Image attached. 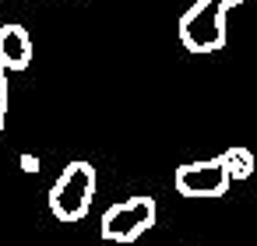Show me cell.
<instances>
[{
    "mask_svg": "<svg viewBox=\"0 0 257 246\" xmlns=\"http://www.w3.org/2000/svg\"><path fill=\"white\" fill-rule=\"evenodd\" d=\"M176 193L180 197H194V200H211L222 197L229 190V176L222 169L218 158H201V162H183L173 176Z\"/></svg>",
    "mask_w": 257,
    "mask_h": 246,
    "instance_id": "obj_4",
    "label": "cell"
},
{
    "mask_svg": "<svg viewBox=\"0 0 257 246\" xmlns=\"http://www.w3.org/2000/svg\"><path fill=\"white\" fill-rule=\"evenodd\" d=\"M218 162H222L229 183H232V179H250V176H253V165H257L246 148H225V151L218 155Z\"/></svg>",
    "mask_w": 257,
    "mask_h": 246,
    "instance_id": "obj_6",
    "label": "cell"
},
{
    "mask_svg": "<svg viewBox=\"0 0 257 246\" xmlns=\"http://www.w3.org/2000/svg\"><path fill=\"white\" fill-rule=\"evenodd\" d=\"M4 116H8V71L0 67V134H4Z\"/></svg>",
    "mask_w": 257,
    "mask_h": 246,
    "instance_id": "obj_7",
    "label": "cell"
},
{
    "mask_svg": "<svg viewBox=\"0 0 257 246\" xmlns=\"http://www.w3.org/2000/svg\"><path fill=\"white\" fill-rule=\"evenodd\" d=\"M95 197V169L92 162H67L57 183L50 186V211L57 221H81Z\"/></svg>",
    "mask_w": 257,
    "mask_h": 246,
    "instance_id": "obj_2",
    "label": "cell"
},
{
    "mask_svg": "<svg viewBox=\"0 0 257 246\" xmlns=\"http://www.w3.org/2000/svg\"><path fill=\"white\" fill-rule=\"evenodd\" d=\"M243 0H197L180 18V43L190 53H218L225 46V15Z\"/></svg>",
    "mask_w": 257,
    "mask_h": 246,
    "instance_id": "obj_1",
    "label": "cell"
},
{
    "mask_svg": "<svg viewBox=\"0 0 257 246\" xmlns=\"http://www.w3.org/2000/svg\"><path fill=\"white\" fill-rule=\"evenodd\" d=\"M32 64V39L22 25H0V67L25 71Z\"/></svg>",
    "mask_w": 257,
    "mask_h": 246,
    "instance_id": "obj_5",
    "label": "cell"
},
{
    "mask_svg": "<svg viewBox=\"0 0 257 246\" xmlns=\"http://www.w3.org/2000/svg\"><path fill=\"white\" fill-rule=\"evenodd\" d=\"M155 218H159V211H155L152 197H127V200L106 207L99 228H102V239H109V242H134L155 225Z\"/></svg>",
    "mask_w": 257,
    "mask_h": 246,
    "instance_id": "obj_3",
    "label": "cell"
},
{
    "mask_svg": "<svg viewBox=\"0 0 257 246\" xmlns=\"http://www.w3.org/2000/svg\"><path fill=\"white\" fill-rule=\"evenodd\" d=\"M39 165H43L39 155H22V169H25V172H39Z\"/></svg>",
    "mask_w": 257,
    "mask_h": 246,
    "instance_id": "obj_8",
    "label": "cell"
}]
</instances>
